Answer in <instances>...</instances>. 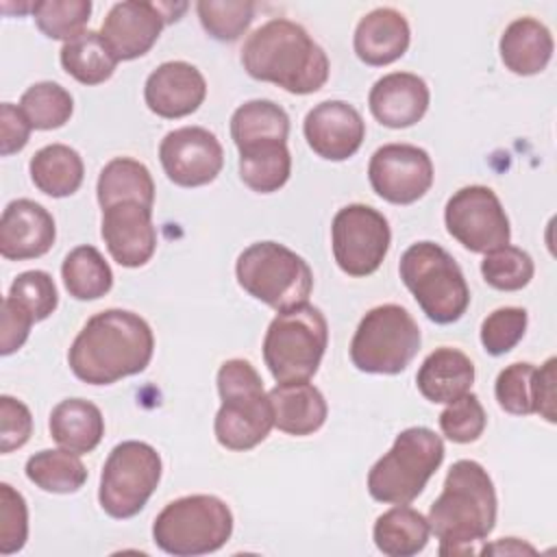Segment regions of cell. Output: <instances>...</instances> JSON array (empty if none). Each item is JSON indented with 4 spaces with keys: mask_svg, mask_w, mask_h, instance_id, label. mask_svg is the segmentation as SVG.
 <instances>
[{
    "mask_svg": "<svg viewBox=\"0 0 557 557\" xmlns=\"http://www.w3.org/2000/svg\"><path fill=\"white\" fill-rule=\"evenodd\" d=\"M152 352L154 335L141 315L126 309H104L78 331L67 361L83 383L111 385L144 372Z\"/></svg>",
    "mask_w": 557,
    "mask_h": 557,
    "instance_id": "obj_1",
    "label": "cell"
},
{
    "mask_svg": "<svg viewBox=\"0 0 557 557\" xmlns=\"http://www.w3.org/2000/svg\"><path fill=\"white\" fill-rule=\"evenodd\" d=\"M242 65L255 81L307 96L329 81V57L296 22L274 17L248 35L242 48Z\"/></svg>",
    "mask_w": 557,
    "mask_h": 557,
    "instance_id": "obj_2",
    "label": "cell"
},
{
    "mask_svg": "<svg viewBox=\"0 0 557 557\" xmlns=\"http://www.w3.org/2000/svg\"><path fill=\"white\" fill-rule=\"evenodd\" d=\"M496 505L487 470L472 459L455 461L426 518L440 540L437 553L444 557L474 553L472 544L483 542L496 524Z\"/></svg>",
    "mask_w": 557,
    "mask_h": 557,
    "instance_id": "obj_3",
    "label": "cell"
},
{
    "mask_svg": "<svg viewBox=\"0 0 557 557\" xmlns=\"http://www.w3.org/2000/svg\"><path fill=\"white\" fill-rule=\"evenodd\" d=\"M220 409L213 431L220 446L228 450H250L261 444L272 426L274 411L263 381L246 359H228L218 370Z\"/></svg>",
    "mask_w": 557,
    "mask_h": 557,
    "instance_id": "obj_4",
    "label": "cell"
},
{
    "mask_svg": "<svg viewBox=\"0 0 557 557\" xmlns=\"http://www.w3.org/2000/svg\"><path fill=\"white\" fill-rule=\"evenodd\" d=\"M444 442L426 426L400 431L392 448L370 468L368 492L379 503L409 505L444 461Z\"/></svg>",
    "mask_w": 557,
    "mask_h": 557,
    "instance_id": "obj_5",
    "label": "cell"
},
{
    "mask_svg": "<svg viewBox=\"0 0 557 557\" xmlns=\"http://www.w3.org/2000/svg\"><path fill=\"white\" fill-rule=\"evenodd\" d=\"M398 272L431 322L453 324L466 313L470 305L466 276L440 244H411L400 257Z\"/></svg>",
    "mask_w": 557,
    "mask_h": 557,
    "instance_id": "obj_6",
    "label": "cell"
},
{
    "mask_svg": "<svg viewBox=\"0 0 557 557\" xmlns=\"http://www.w3.org/2000/svg\"><path fill=\"white\" fill-rule=\"evenodd\" d=\"M233 533L228 505L211 494H191L168 503L152 522L154 544L174 557L220 550Z\"/></svg>",
    "mask_w": 557,
    "mask_h": 557,
    "instance_id": "obj_7",
    "label": "cell"
},
{
    "mask_svg": "<svg viewBox=\"0 0 557 557\" xmlns=\"http://www.w3.org/2000/svg\"><path fill=\"white\" fill-rule=\"evenodd\" d=\"M329 324L324 313L309 305L281 311L263 337V361L276 383L309 381L324 357Z\"/></svg>",
    "mask_w": 557,
    "mask_h": 557,
    "instance_id": "obj_8",
    "label": "cell"
},
{
    "mask_svg": "<svg viewBox=\"0 0 557 557\" xmlns=\"http://www.w3.org/2000/svg\"><path fill=\"white\" fill-rule=\"evenodd\" d=\"M235 276L244 292L276 313L307 302L313 289L309 263L278 242H257L242 250Z\"/></svg>",
    "mask_w": 557,
    "mask_h": 557,
    "instance_id": "obj_9",
    "label": "cell"
},
{
    "mask_svg": "<svg viewBox=\"0 0 557 557\" xmlns=\"http://www.w3.org/2000/svg\"><path fill=\"white\" fill-rule=\"evenodd\" d=\"M420 326L400 305L370 309L350 342V361L368 374H398L420 350Z\"/></svg>",
    "mask_w": 557,
    "mask_h": 557,
    "instance_id": "obj_10",
    "label": "cell"
},
{
    "mask_svg": "<svg viewBox=\"0 0 557 557\" xmlns=\"http://www.w3.org/2000/svg\"><path fill=\"white\" fill-rule=\"evenodd\" d=\"M159 453L139 440H126L117 444L100 474L98 503L111 518L126 520L137 516L161 481Z\"/></svg>",
    "mask_w": 557,
    "mask_h": 557,
    "instance_id": "obj_11",
    "label": "cell"
},
{
    "mask_svg": "<svg viewBox=\"0 0 557 557\" xmlns=\"http://www.w3.org/2000/svg\"><path fill=\"white\" fill-rule=\"evenodd\" d=\"M389 222L374 207L346 205L333 218V257L348 276H370L376 272L389 250Z\"/></svg>",
    "mask_w": 557,
    "mask_h": 557,
    "instance_id": "obj_12",
    "label": "cell"
},
{
    "mask_svg": "<svg viewBox=\"0 0 557 557\" xmlns=\"http://www.w3.org/2000/svg\"><path fill=\"white\" fill-rule=\"evenodd\" d=\"M446 231L470 252H490L509 244V218L498 196L485 185L455 191L444 207Z\"/></svg>",
    "mask_w": 557,
    "mask_h": 557,
    "instance_id": "obj_13",
    "label": "cell"
},
{
    "mask_svg": "<svg viewBox=\"0 0 557 557\" xmlns=\"http://www.w3.org/2000/svg\"><path fill=\"white\" fill-rule=\"evenodd\" d=\"M374 194L392 205H411L433 185V161L424 148L385 144L374 150L368 165Z\"/></svg>",
    "mask_w": 557,
    "mask_h": 557,
    "instance_id": "obj_14",
    "label": "cell"
},
{
    "mask_svg": "<svg viewBox=\"0 0 557 557\" xmlns=\"http://www.w3.org/2000/svg\"><path fill=\"white\" fill-rule=\"evenodd\" d=\"M163 172L174 185L200 187L218 178L224 165V150L218 137L202 126L170 131L159 144Z\"/></svg>",
    "mask_w": 557,
    "mask_h": 557,
    "instance_id": "obj_15",
    "label": "cell"
},
{
    "mask_svg": "<svg viewBox=\"0 0 557 557\" xmlns=\"http://www.w3.org/2000/svg\"><path fill=\"white\" fill-rule=\"evenodd\" d=\"M170 17L163 2H117L109 9L100 26V37L117 61L144 57L159 39Z\"/></svg>",
    "mask_w": 557,
    "mask_h": 557,
    "instance_id": "obj_16",
    "label": "cell"
},
{
    "mask_svg": "<svg viewBox=\"0 0 557 557\" xmlns=\"http://www.w3.org/2000/svg\"><path fill=\"white\" fill-rule=\"evenodd\" d=\"M302 133L318 157L326 161H346L366 139V122L352 104L344 100H324L307 113Z\"/></svg>",
    "mask_w": 557,
    "mask_h": 557,
    "instance_id": "obj_17",
    "label": "cell"
},
{
    "mask_svg": "<svg viewBox=\"0 0 557 557\" xmlns=\"http://www.w3.org/2000/svg\"><path fill=\"white\" fill-rule=\"evenodd\" d=\"M100 235L109 255L122 268L146 265L157 250L152 209L139 202H117L102 209Z\"/></svg>",
    "mask_w": 557,
    "mask_h": 557,
    "instance_id": "obj_18",
    "label": "cell"
},
{
    "mask_svg": "<svg viewBox=\"0 0 557 557\" xmlns=\"http://www.w3.org/2000/svg\"><path fill=\"white\" fill-rule=\"evenodd\" d=\"M207 96V81L187 61H165L150 72L144 85L146 107L165 120L194 113Z\"/></svg>",
    "mask_w": 557,
    "mask_h": 557,
    "instance_id": "obj_19",
    "label": "cell"
},
{
    "mask_svg": "<svg viewBox=\"0 0 557 557\" xmlns=\"http://www.w3.org/2000/svg\"><path fill=\"white\" fill-rule=\"evenodd\" d=\"M54 237V218L39 202L17 198L4 207L0 218V255L4 259H37L52 248Z\"/></svg>",
    "mask_w": 557,
    "mask_h": 557,
    "instance_id": "obj_20",
    "label": "cell"
},
{
    "mask_svg": "<svg viewBox=\"0 0 557 557\" xmlns=\"http://www.w3.org/2000/svg\"><path fill=\"white\" fill-rule=\"evenodd\" d=\"M429 87L424 78L411 72H392L379 78L368 96L372 115L389 128L418 124L429 109Z\"/></svg>",
    "mask_w": 557,
    "mask_h": 557,
    "instance_id": "obj_21",
    "label": "cell"
},
{
    "mask_svg": "<svg viewBox=\"0 0 557 557\" xmlns=\"http://www.w3.org/2000/svg\"><path fill=\"white\" fill-rule=\"evenodd\" d=\"M411 41V30L407 17L392 9L379 7L366 13L355 28V54L366 65H389L400 59Z\"/></svg>",
    "mask_w": 557,
    "mask_h": 557,
    "instance_id": "obj_22",
    "label": "cell"
},
{
    "mask_svg": "<svg viewBox=\"0 0 557 557\" xmlns=\"http://www.w3.org/2000/svg\"><path fill=\"white\" fill-rule=\"evenodd\" d=\"M268 396L274 411V426L287 435L305 437L326 422V400L309 381L276 383Z\"/></svg>",
    "mask_w": 557,
    "mask_h": 557,
    "instance_id": "obj_23",
    "label": "cell"
},
{
    "mask_svg": "<svg viewBox=\"0 0 557 557\" xmlns=\"http://www.w3.org/2000/svg\"><path fill=\"white\" fill-rule=\"evenodd\" d=\"M474 383V363L466 352L450 346L435 348L420 366L416 385L431 403H453L470 392Z\"/></svg>",
    "mask_w": 557,
    "mask_h": 557,
    "instance_id": "obj_24",
    "label": "cell"
},
{
    "mask_svg": "<svg viewBox=\"0 0 557 557\" xmlns=\"http://www.w3.org/2000/svg\"><path fill=\"white\" fill-rule=\"evenodd\" d=\"M555 50L550 30L535 17L513 20L498 41L500 61L518 76H533L546 70Z\"/></svg>",
    "mask_w": 557,
    "mask_h": 557,
    "instance_id": "obj_25",
    "label": "cell"
},
{
    "mask_svg": "<svg viewBox=\"0 0 557 557\" xmlns=\"http://www.w3.org/2000/svg\"><path fill=\"white\" fill-rule=\"evenodd\" d=\"M52 440L72 453H91L104 435L102 411L85 398H65L52 411L48 420Z\"/></svg>",
    "mask_w": 557,
    "mask_h": 557,
    "instance_id": "obj_26",
    "label": "cell"
},
{
    "mask_svg": "<svg viewBox=\"0 0 557 557\" xmlns=\"http://www.w3.org/2000/svg\"><path fill=\"white\" fill-rule=\"evenodd\" d=\"M35 187L52 198H65L78 191L85 176L81 154L65 144H48L39 148L28 163Z\"/></svg>",
    "mask_w": 557,
    "mask_h": 557,
    "instance_id": "obj_27",
    "label": "cell"
},
{
    "mask_svg": "<svg viewBox=\"0 0 557 557\" xmlns=\"http://www.w3.org/2000/svg\"><path fill=\"white\" fill-rule=\"evenodd\" d=\"M96 194L102 209L117 202H139L152 209L154 181L141 161L131 157H115L100 170Z\"/></svg>",
    "mask_w": 557,
    "mask_h": 557,
    "instance_id": "obj_28",
    "label": "cell"
},
{
    "mask_svg": "<svg viewBox=\"0 0 557 557\" xmlns=\"http://www.w3.org/2000/svg\"><path fill=\"white\" fill-rule=\"evenodd\" d=\"M431 535L429 520L413 507L396 505L374 522V544L387 557H411L424 550Z\"/></svg>",
    "mask_w": 557,
    "mask_h": 557,
    "instance_id": "obj_29",
    "label": "cell"
},
{
    "mask_svg": "<svg viewBox=\"0 0 557 557\" xmlns=\"http://www.w3.org/2000/svg\"><path fill=\"white\" fill-rule=\"evenodd\" d=\"M292 174L287 141H259L239 148V178L257 194L278 191Z\"/></svg>",
    "mask_w": 557,
    "mask_h": 557,
    "instance_id": "obj_30",
    "label": "cell"
},
{
    "mask_svg": "<svg viewBox=\"0 0 557 557\" xmlns=\"http://www.w3.org/2000/svg\"><path fill=\"white\" fill-rule=\"evenodd\" d=\"M59 59L63 70L83 85H100L109 81L120 63L96 30H83L65 41Z\"/></svg>",
    "mask_w": 557,
    "mask_h": 557,
    "instance_id": "obj_31",
    "label": "cell"
},
{
    "mask_svg": "<svg viewBox=\"0 0 557 557\" xmlns=\"http://www.w3.org/2000/svg\"><path fill=\"white\" fill-rule=\"evenodd\" d=\"M289 117L272 100H248L231 115V137L239 148L259 141H287Z\"/></svg>",
    "mask_w": 557,
    "mask_h": 557,
    "instance_id": "obj_32",
    "label": "cell"
},
{
    "mask_svg": "<svg viewBox=\"0 0 557 557\" xmlns=\"http://www.w3.org/2000/svg\"><path fill=\"white\" fill-rule=\"evenodd\" d=\"M61 278L76 300H96L113 287V272L98 248L76 246L61 263Z\"/></svg>",
    "mask_w": 557,
    "mask_h": 557,
    "instance_id": "obj_33",
    "label": "cell"
},
{
    "mask_svg": "<svg viewBox=\"0 0 557 557\" xmlns=\"http://www.w3.org/2000/svg\"><path fill=\"white\" fill-rule=\"evenodd\" d=\"M26 476L44 492L74 494L87 481V468L78 453L67 448H46L28 457Z\"/></svg>",
    "mask_w": 557,
    "mask_h": 557,
    "instance_id": "obj_34",
    "label": "cell"
},
{
    "mask_svg": "<svg viewBox=\"0 0 557 557\" xmlns=\"http://www.w3.org/2000/svg\"><path fill=\"white\" fill-rule=\"evenodd\" d=\"M35 131L61 128L74 111V100L65 87L52 81L30 85L17 104Z\"/></svg>",
    "mask_w": 557,
    "mask_h": 557,
    "instance_id": "obj_35",
    "label": "cell"
},
{
    "mask_svg": "<svg viewBox=\"0 0 557 557\" xmlns=\"http://www.w3.org/2000/svg\"><path fill=\"white\" fill-rule=\"evenodd\" d=\"M535 265L527 250L518 246H500L485 252L481 261V274L485 283L500 292H518L533 278Z\"/></svg>",
    "mask_w": 557,
    "mask_h": 557,
    "instance_id": "obj_36",
    "label": "cell"
},
{
    "mask_svg": "<svg viewBox=\"0 0 557 557\" xmlns=\"http://www.w3.org/2000/svg\"><path fill=\"white\" fill-rule=\"evenodd\" d=\"M37 28L50 39L70 41L85 30L91 15L89 0H39L33 4Z\"/></svg>",
    "mask_w": 557,
    "mask_h": 557,
    "instance_id": "obj_37",
    "label": "cell"
},
{
    "mask_svg": "<svg viewBox=\"0 0 557 557\" xmlns=\"http://www.w3.org/2000/svg\"><path fill=\"white\" fill-rule=\"evenodd\" d=\"M202 28L218 41H235L239 39L252 17L255 2L248 0H200L196 4Z\"/></svg>",
    "mask_w": 557,
    "mask_h": 557,
    "instance_id": "obj_38",
    "label": "cell"
},
{
    "mask_svg": "<svg viewBox=\"0 0 557 557\" xmlns=\"http://www.w3.org/2000/svg\"><path fill=\"white\" fill-rule=\"evenodd\" d=\"M7 296H11L24 311H28L35 322H41L48 315H52L59 305L54 281L44 270H28L17 274Z\"/></svg>",
    "mask_w": 557,
    "mask_h": 557,
    "instance_id": "obj_39",
    "label": "cell"
},
{
    "mask_svg": "<svg viewBox=\"0 0 557 557\" xmlns=\"http://www.w3.org/2000/svg\"><path fill=\"white\" fill-rule=\"evenodd\" d=\"M485 424H487L485 409L479 396L472 392L448 403V407L440 413V429L455 444L476 442L483 435Z\"/></svg>",
    "mask_w": 557,
    "mask_h": 557,
    "instance_id": "obj_40",
    "label": "cell"
},
{
    "mask_svg": "<svg viewBox=\"0 0 557 557\" xmlns=\"http://www.w3.org/2000/svg\"><path fill=\"white\" fill-rule=\"evenodd\" d=\"M533 376L535 366L529 361H516L503 368L494 383L498 407L513 416L533 413Z\"/></svg>",
    "mask_w": 557,
    "mask_h": 557,
    "instance_id": "obj_41",
    "label": "cell"
},
{
    "mask_svg": "<svg viewBox=\"0 0 557 557\" xmlns=\"http://www.w3.org/2000/svg\"><path fill=\"white\" fill-rule=\"evenodd\" d=\"M529 315L522 307H500L492 311L481 324V344L492 357L509 352L527 331Z\"/></svg>",
    "mask_w": 557,
    "mask_h": 557,
    "instance_id": "obj_42",
    "label": "cell"
},
{
    "mask_svg": "<svg viewBox=\"0 0 557 557\" xmlns=\"http://www.w3.org/2000/svg\"><path fill=\"white\" fill-rule=\"evenodd\" d=\"M28 540V507L9 483H0V553L13 555Z\"/></svg>",
    "mask_w": 557,
    "mask_h": 557,
    "instance_id": "obj_43",
    "label": "cell"
},
{
    "mask_svg": "<svg viewBox=\"0 0 557 557\" xmlns=\"http://www.w3.org/2000/svg\"><path fill=\"white\" fill-rule=\"evenodd\" d=\"M33 433V416L30 409L13 398L2 394L0 396V453H11L22 448Z\"/></svg>",
    "mask_w": 557,
    "mask_h": 557,
    "instance_id": "obj_44",
    "label": "cell"
},
{
    "mask_svg": "<svg viewBox=\"0 0 557 557\" xmlns=\"http://www.w3.org/2000/svg\"><path fill=\"white\" fill-rule=\"evenodd\" d=\"M35 324L33 315L24 311L11 296L2 300V333H0V355H11L24 346L28 339L30 326Z\"/></svg>",
    "mask_w": 557,
    "mask_h": 557,
    "instance_id": "obj_45",
    "label": "cell"
},
{
    "mask_svg": "<svg viewBox=\"0 0 557 557\" xmlns=\"http://www.w3.org/2000/svg\"><path fill=\"white\" fill-rule=\"evenodd\" d=\"M30 131H33V126L24 117L22 109L11 102H2V107H0V154L9 157L13 152H20L28 144Z\"/></svg>",
    "mask_w": 557,
    "mask_h": 557,
    "instance_id": "obj_46",
    "label": "cell"
},
{
    "mask_svg": "<svg viewBox=\"0 0 557 557\" xmlns=\"http://www.w3.org/2000/svg\"><path fill=\"white\" fill-rule=\"evenodd\" d=\"M557 359L548 357L540 368H535V376H533V413H540V418H544L546 422H555L557 413H555V398H557Z\"/></svg>",
    "mask_w": 557,
    "mask_h": 557,
    "instance_id": "obj_47",
    "label": "cell"
},
{
    "mask_svg": "<svg viewBox=\"0 0 557 557\" xmlns=\"http://www.w3.org/2000/svg\"><path fill=\"white\" fill-rule=\"evenodd\" d=\"M481 553H483V555H487V553L520 555V553H535V548H533L531 544H524V542H520L518 537H503V540H498V542H494V544L485 546Z\"/></svg>",
    "mask_w": 557,
    "mask_h": 557,
    "instance_id": "obj_48",
    "label": "cell"
}]
</instances>
